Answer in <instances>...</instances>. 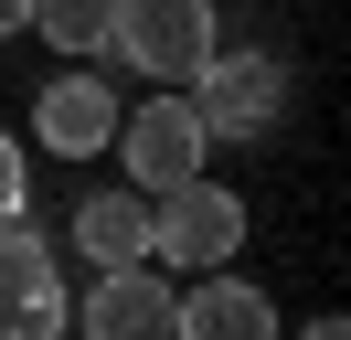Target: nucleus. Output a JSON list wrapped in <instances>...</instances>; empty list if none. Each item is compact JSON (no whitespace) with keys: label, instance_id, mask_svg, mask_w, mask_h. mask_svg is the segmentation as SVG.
I'll list each match as a JSON object with an SVG mask.
<instances>
[{"label":"nucleus","instance_id":"f257e3e1","mask_svg":"<svg viewBox=\"0 0 351 340\" xmlns=\"http://www.w3.org/2000/svg\"><path fill=\"white\" fill-rule=\"evenodd\" d=\"M234 255H245V202L223 181L192 170V181L149 191V266H192L202 276V266H234Z\"/></svg>","mask_w":351,"mask_h":340},{"label":"nucleus","instance_id":"f03ea898","mask_svg":"<svg viewBox=\"0 0 351 340\" xmlns=\"http://www.w3.org/2000/svg\"><path fill=\"white\" fill-rule=\"evenodd\" d=\"M213 42H223L213 0H117V21H107V53L128 75H149V85H192Z\"/></svg>","mask_w":351,"mask_h":340},{"label":"nucleus","instance_id":"7ed1b4c3","mask_svg":"<svg viewBox=\"0 0 351 340\" xmlns=\"http://www.w3.org/2000/svg\"><path fill=\"white\" fill-rule=\"evenodd\" d=\"M192 85H202V96H192L202 138H266V127L287 117V75H277L266 53H223V42H213Z\"/></svg>","mask_w":351,"mask_h":340},{"label":"nucleus","instance_id":"20e7f679","mask_svg":"<svg viewBox=\"0 0 351 340\" xmlns=\"http://www.w3.org/2000/svg\"><path fill=\"white\" fill-rule=\"evenodd\" d=\"M117 160H128V181L138 191H160V181H192L202 170V117H192V96H149V106H128V117H117Z\"/></svg>","mask_w":351,"mask_h":340},{"label":"nucleus","instance_id":"39448f33","mask_svg":"<svg viewBox=\"0 0 351 340\" xmlns=\"http://www.w3.org/2000/svg\"><path fill=\"white\" fill-rule=\"evenodd\" d=\"M64 287H53V255H43V234L22 223V212H0V340H43V330H64Z\"/></svg>","mask_w":351,"mask_h":340},{"label":"nucleus","instance_id":"423d86ee","mask_svg":"<svg viewBox=\"0 0 351 340\" xmlns=\"http://www.w3.org/2000/svg\"><path fill=\"white\" fill-rule=\"evenodd\" d=\"M32 138H43L53 160H96V149L117 138V85L86 75V64H75V75H53L43 96H32Z\"/></svg>","mask_w":351,"mask_h":340},{"label":"nucleus","instance_id":"0eeeda50","mask_svg":"<svg viewBox=\"0 0 351 340\" xmlns=\"http://www.w3.org/2000/svg\"><path fill=\"white\" fill-rule=\"evenodd\" d=\"M171 308H181L171 276H160L149 255H128V266H96V298L75 319H86L96 340H171Z\"/></svg>","mask_w":351,"mask_h":340},{"label":"nucleus","instance_id":"6e6552de","mask_svg":"<svg viewBox=\"0 0 351 340\" xmlns=\"http://www.w3.org/2000/svg\"><path fill=\"white\" fill-rule=\"evenodd\" d=\"M171 340H277V298L245 287L234 266H202L171 308Z\"/></svg>","mask_w":351,"mask_h":340},{"label":"nucleus","instance_id":"1a4fd4ad","mask_svg":"<svg viewBox=\"0 0 351 340\" xmlns=\"http://www.w3.org/2000/svg\"><path fill=\"white\" fill-rule=\"evenodd\" d=\"M75 255H86V266H128V255H149V191H96V202L75 212Z\"/></svg>","mask_w":351,"mask_h":340},{"label":"nucleus","instance_id":"9d476101","mask_svg":"<svg viewBox=\"0 0 351 340\" xmlns=\"http://www.w3.org/2000/svg\"><path fill=\"white\" fill-rule=\"evenodd\" d=\"M107 21H117V0H32V32L53 53H107Z\"/></svg>","mask_w":351,"mask_h":340},{"label":"nucleus","instance_id":"9b49d317","mask_svg":"<svg viewBox=\"0 0 351 340\" xmlns=\"http://www.w3.org/2000/svg\"><path fill=\"white\" fill-rule=\"evenodd\" d=\"M22 191H32V181H22V138L0 127V212H22Z\"/></svg>","mask_w":351,"mask_h":340},{"label":"nucleus","instance_id":"f8f14e48","mask_svg":"<svg viewBox=\"0 0 351 340\" xmlns=\"http://www.w3.org/2000/svg\"><path fill=\"white\" fill-rule=\"evenodd\" d=\"M11 32H32V0H0V42Z\"/></svg>","mask_w":351,"mask_h":340}]
</instances>
